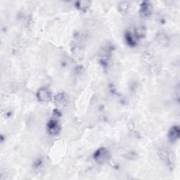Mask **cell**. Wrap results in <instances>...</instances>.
<instances>
[{"instance_id": "cell-1", "label": "cell", "mask_w": 180, "mask_h": 180, "mask_svg": "<svg viewBox=\"0 0 180 180\" xmlns=\"http://www.w3.org/2000/svg\"><path fill=\"white\" fill-rule=\"evenodd\" d=\"M94 158L99 163H104L110 158V154L108 151L105 148H101L94 153Z\"/></svg>"}, {"instance_id": "cell-2", "label": "cell", "mask_w": 180, "mask_h": 180, "mask_svg": "<svg viewBox=\"0 0 180 180\" xmlns=\"http://www.w3.org/2000/svg\"><path fill=\"white\" fill-rule=\"evenodd\" d=\"M38 98L41 102H49L51 99V94L48 90L42 88L38 91Z\"/></svg>"}, {"instance_id": "cell-3", "label": "cell", "mask_w": 180, "mask_h": 180, "mask_svg": "<svg viewBox=\"0 0 180 180\" xmlns=\"http://www.w3.org/2000/svg\"><path fill=\"white\" fill-rule=\"evenodd\" d=\"M151 13H152V7H151L150 3L148 2H143L141 8H140V14L142 18H148Z\"/></svg>"}, {"instance_id": "cell-4", "label": "cell", "mask_w": 180, "mask_h": 180, "mask_svg": "<svg viewBox=\"0 0 180 180\" xmlns=\"http://www.w3.org/2000/svg\"><path fill=\"white\" fill-rule=\"evenodd\" d=\"M179 127L178 125H175L170 129L168 132V139L171 142H176L179 138Z\"/></svg>"}, {"instance_id": "cell-5", "label": "cell", "mask_w": 180, "mask_h": 180, "mask_svg": "<svg viewBox=\"0 0 180 180\" xmlns=\"http://www.w3.org/2000/svg\"><path fill=\"white\" fill-rule=\"evenodd\" d=\"M60 130H61V127H60L59 122L56 121L52 120V121H51L49 122L48 132L50 134V135H58L60 132Z\"/></svg>"}, {"instance_id": "cell-6", "label": "cell", "mask_w": 180, "mask_h": 180, "mask_svg": "<svg viewBox=\"0 0 180 180\" xmlns=\"http://www.w3.org/2000/svg\"><path fill=\"white\" fill-rule=\"evenodd\" d=\"M66 101H67V97L66 96L64 95V94H60L56 97V101L57 102V104H59L64 105L66 103Z\"/></svg>"}, {"instance_id": "cell-7", "label": "cell", "mask_w": 180, "mask_h": 180, "mask_svg": "<svg viewBox=\"0 0 180 180\" xmlns=\"http://www.w3.org/2000/svg\"><path fill=\"white\" fill-rule=\"evenodd\" d=\"M162 157L163 158V161L166 162L167 164H170L171 163V161H172V158H171V156H170L169 152L166 151H162Z\"/></svg>"}, {"instance_id": "cell-8", "label": "cell", "mask_w": 180, "mask_h": 180, "mask_svg": "<svg viewBox=\"0 0 180 180\" xmlns=\"http://www.w3.org/2000/svg\"><path fill=\"white\" fill-rule=\"evenodd\" d=\"M125 39H126V41L128 44H129L131 46H134L135 44H136V42H135V40L133 38V37L131 35V33H126V35H125Z\"/></svg>"}, {"instance_id": "cell-9", "label": "cell", "mask_w": 180, "mask_h": 180, "mask_svg": "<svg viewBox=\"0 0 180 180\" xmlns=\"http://www.w3.org/2000/svg\"><path fill=\"white\" fill-rule=\"evenodd\" d=\"M78 3V7L82 10H86L87 8L89 7V6L90 4V2H79Z\"/></svg>"}, {"instance_id": "cell-10", "label": "cell", "mask_w": 180, "mask_h": 180, "mask_svg": "<svg viewBox=\"0 0 180 180\" xmlns=\"http://www.w3.org/2000/svg\"><path fill=\"white\" fill-rule=\"evenodd\" d=\"M136 36L139 37V38H141V37L144 36L145 35V32H144V29L141 27H139L137 28L136 29Z\"/></svg>"}]
</instances>
